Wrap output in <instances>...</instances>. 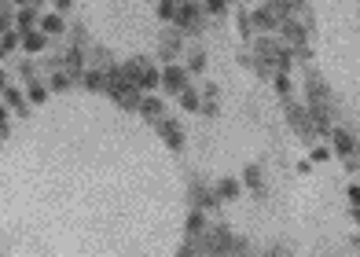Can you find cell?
Segmentation results:
<instances>
[{
	"label": "cell",
	"instance_id": "1",
	"mask_svg": "<svg viewBox=\"0 0 360 257\" xmlns=\"http://www.w3.org/2000/svg\"><path fill=\"white\" fill-rule=\"evenodd\" d=\"M166 85H169V88H184V74L169 66V70H166Z\"/></svg>",
	"mask_w": 360,
	"mask_h": 257
},
{
	"label": "cell",
	"instance_id": "8",
	"mask_svg": "<svg viewBox=\"0 0 360 257\" xmlns=\"http://www.w3.org/2000/svg\"><path fill=\"white\" fill-rule=\"evenodd\" d=\"M0 85H4V74H0Z\"/></svg>",
	"mask_w": 360,
	"mask_h": 257
},
{
	"label": "cell",
	"instance_id": "7",
	"mask_svg": "<svg viewBox=\"0 0 360 257\" xmlns=\"http://www.w3.org/2000/svg\"><path fill=\"white\" fill-rule=\"evenodd\" d=\"M158 107H162L158 99H147V103H144V111H147V114H158Z\"/></svg>",
	"mask_w": 360,
	"mask_h": 257
},
{
	"label": "cell",
	"instance_id": "3",
	"mask_svg": "<svg viewBox=\"0 0 360 257\" xmlns=\"http://www.w3.org/2000/svg\"><path fill=\"white\" fill-rule=\"evenodd\" d=\"M44 29H48V33H59V29H62V19H59V15H48V19H44Z\"/></svg>",
	"mask_w": 360,
	"mask_h": 257
},
{
	"label": "cell",
	"instance_id": "2",
	"mask_svg": "<svg viewBox=\"0 0 360 257\" xmlns=\"http://www.w3.org/2000/svg\"><path fill=\"white\" fill-rule=\"evenodd\" d=\"M41 44H44L41 33H29V37H26V52H41Z\"/></svg>",
	"mask_w": 360,
	"mask_h": 257
},
{
	"label": "cell",
	"instance_id": "4",
	"mask_svg": "<svg viewBox=\"0 0 360 257\" xmlns=\"http://www.w3.org/2000/svg\"><path fill=\"white\" fill-rule=\"evenodd\" d=\"M85 85H88V88H103V74H96V70H92L88 78H85Z\"/></svg>",
	"mask_w": 360,
	"mask_h": 257
},
{
	"label": "cell",
	"instance_id": "5",
	"mask_svg": "<svg viewBox=\"0 0 360 257\" xmlns=\"http://www.w3.org/2000/svg\"><path fill=\"white\" fill-rule=\"evenodd\" d=\"M236 191H239V184H236V180H224V184H221V195H224V199H232Z\"/></svg>",
	"mask_w": 360,
	"mask_h": 257
},
{
	"label": "cell",
	"instance_id": "6",
	"mask_svg": "<svg viewBox=\"0 0 360 257\" xmlns=\"http://www.w3.org/2000/svg\"><path fill=\"white\" fill-rule=\"evenodd\" d=\"M29 22H34V11H22V15H19V26L29 29Z\"/></svg>",
	"mask_w": 360,
	"mask_h": 257
}]
</instances>
